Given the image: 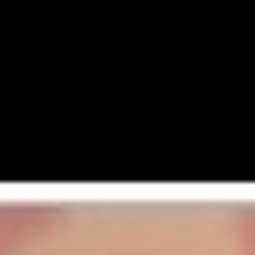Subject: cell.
<instances>
[{
  "label": "cell",
  "instance_id": "obj_1",
  "mask_svg": "<svg viewBox=\"0 0 255 255\" xmlns=\"http://www.w3.org/2000/svg\"><path fill=\"white\" fill-rule=\"evenodd\" d=\"M43 225H49V213H37V207H0V255L24 249Z\"/></svg>",
  "mask_w": 255,
  "mask_h": 255
},
{
  "label": "cell",
  "instance_id": "obj_2",
  "mask_svg": "<svg viewBox=\"0 0 255 255\" xmlns=\"http://www.w3.org/2000/svg\"><path fill=\"white\" fill-rule=\"evenodd\" d=\"M237 255H255V207L237 213Z\"/></svg>",
  "mask_w": 255,
  "mask_h": 255
}]
</instances>
